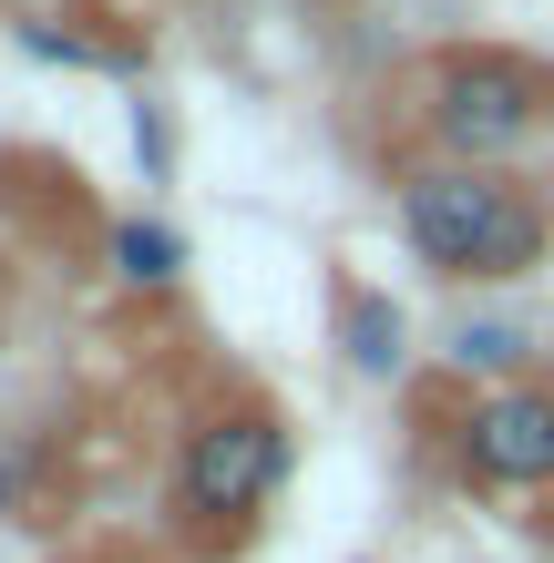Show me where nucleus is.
Wrapping results in <instances>:
<instances>
[{
    "instance_id": "nucleus-1",
    "label": "nucleus",
    "mask_w": 554,
    "mask_h": 563,
    "mask_svg": "<svg viewBox=\"0 0 554 563\" xmlns=\"http://www.w3.org/2000/svg\"><path fill=\"white\" fill-rule=\"evenodd\" d=\"M401 236L442 277H524L554 236V216L503 164H411L401 175Z\"/></svg>"
},
{
    "instance_id": "nucleus-2",
    "label": "nucleus",
    "mask_w": 554,
    "mask_h": 563,
    "mask_svg": "<svg viewBox=\"0 0 554 563\" xmlns=\"http://www.w3.org/2000/svg\"><path fill=\"white\" fill-rule=\"evenodd\" d=\"M554 123V73L524 52H442L432 62V144L442 164H503Z\"/></svg>"
},
{
    "instance_id": "nucleus-3",
    "label": "nucleus",
    "mask_w": 554,
    "mask_h": 563,
    "mask_svg": "<svg viewBox=\"0 0 554 563\" xmlns=\"http://www.w3.org/2000/svg\"><path fill=\"white\" fill-rule=\"evenodd\" d=\"M287 482V430L268 420V410H226V420H206L185 441V512L195 522H237V512H257L268 492Z\"/></svg>"
},
{
    "instance_id": "nucleus-4",
    "label": "nucleus",
    "mask_w": 554,
    "mask_h": 563,
    "mask_svg": "<svg viewBox=\"0 0 554 563\" xmlns=\"http://www.w3.org/2000/svg\"><path fill=\"white\" fill-rule=\"evenodd\" d=\"M463 482L472 492H544L554 482V389L544 379H503L493 400H472Z\"/></svg>"
},
{
    "instance_id": "nucleus-5",
    "label": "nucleus",
    "mask_w": 554,
    "mask_h": 563,
    "mask_svg": "<svg viewBox=\"0 0 554 563\" xmlns=\"http://www.w3.org/2000/svg\"><path fill=\"white\" fill-rule=\"evenodd\" d=\"M339 339H349V369H360V379H390V369H401V308H390V297H349Z\"/></svg>"
},
{
    "instance_id": "nucleus-6",
    "label": "nucleus",
    "mask_w": 554,
    "mask_h": 563,
    "mask_svg": "<svg viewBox=\"0 0 554 563\" xmlns=\"http://www.w3.org/2000/svg\"><path fill=\"white\" fill-rule=\"evenodd\" d=\"M113 267L134 277V287H175L185 277V236L154 225V216H134V225H113Z\"/></svg>"
},
{
    "instance_id": "nucleus-7",
    "label": "nucleus",
    "mask_w": 554,
    "mask_h": 563,
    "mask_svg": "<svg viewBox=\"0 0 554 563\" xmlns=\"http://www.w3.org/2000/svg\"><path fill=\"white\" fill-rule=\"evenodd\" d=\"M463 369H524V328H463Z\"/></svg>"
},
{
    "instance_id": "nucleus-8",
    "label": "nucleus",
    "mask_w": 554,
    "mask_h": 563,
    "mask_svg": "<svg viewBox=\"0 0 554 563\" xmlns=\"http://www.w3.org/2000/svg\"><path fill=\"white\" fill-rule=\"evenodd\" d=\"M21 52H31V62H93V73H104V62H113V52L73 42V31H52V21H21Z\"/></svg>"
},
{
    "instance_id": "nucleus-9",
    "label": "nucleus",
    "mask_w": 554,
    "mask_h": 563,
    "mask_svg": "<svg viewBox=\"0 0 554 563\" xmlns=\"http://www.w3.org/2000/svg\"><path fill=\"white\" fill-rule=\"evenodd\" d=\"M0 512H11V472H0Z\"/></svg>"
}]
</instances>
